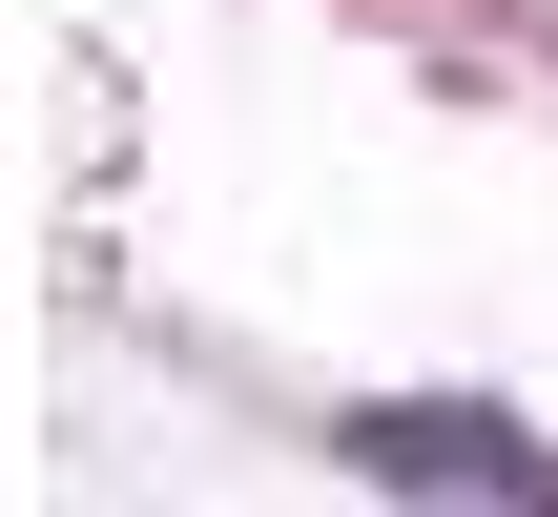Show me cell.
<instances>
[{
  "mask_svg": "<svg viewBox=\"0 0 558 517\" xmlns=\"http://www.w3.org/2000/svg\"><path fill=\"white\" fill-rule=\"evenodd\" d=\"M352 477H393V497H558V435H497V414H352Z\"/></svg>",
  "mask_w": 558,
  "mask_h": 517,
  "instance_id": "cell-1",
  "label": "cell"
}]
</instances>
